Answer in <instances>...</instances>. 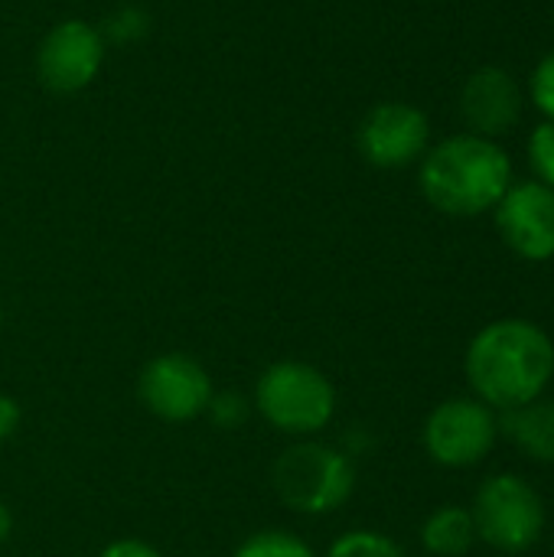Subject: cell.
Returning a JSON list of instances; mask_svg holds the SVG:
<instances>
[{
  "label": "cell",
  "instance_id": "cell-13",
  "mask_svg": "<svg viewBox=\"0 0 554 557\" xmlns=\"http://www.w3.org/2000/svg\"><path fill=\"white\" fill-rule=\"evenodd\" d=\"M477 542V525L470 509L444 506L431 512L421 525V545L434 557H464Z\"/></svg>",
  "mask_w": 554,
  "mask_h": 557
},
{
  "label": "cell",
  "instance_id": "cell-17",
  "mask_svg": "<svg viewBox=\"0 0 554 557\" xmlns=\"http://www.w3.org/2000/svg\"><path fill=\"white\" fill-rule=\"evenodd\" d=\"M529 166L539 183L554 189V121H542L529 134Z\"/></svg>",
  "mask_w": 554,
  "mask_h": 557
},
{
  "label": "cell",
  "instance_id": "cell-14",
  "mask_svg": "<svg viewBox=\"0 0 554 557\" xmlns=\"http://www.w3.org/2000/svg\"><path fill=\"white\" fill-rule=\"evenodd\" d=\"M232 557H317V552L287 529H261L251 532Z\"/></svg>",
  "mask_w": 554,
  "mask_h": 557
},
{
  "label": "cell",
  "instance_id": "cell-20",
  "mask_svg": "<svg viewBox=\"0 0 554 557\" xmlns=\"http://www.w3.org/2000/svg\"><path fill=\"white\" fill-rule=\"evenodd\" d=\"M98 557H163L150 542H140V539H118L111 545H104Z\"/></svg>",
  "mask_w": 554,
  "mask_h": 557
},
{
  "label": "cell",
  "instance_id": "cell-18",
  "mask_svg": "<svg viewBox=\"0 0 554 557\" xmlns=\"http://www.w3.org/2000/svg\"><path fill=\"white\" fill-rule=\"evenodd\" d=\"M209 421L222 431H235L248 421L251 414V398L238 395V392H216L209 408H206Z\"/></svg>",
  "mask_w": 554,
  "mask_h": 557
},
{
  "label": "cell",
  "instance_id": "cell-19",
  "mask_svg": "<svg viewBox=\"0 0 554 557\" xmlns=\"http://www.w3.org/2000/svg\"><path fill=\"white\" fill-rule=\"evenodd\" d=\"M529 95H532L535 108H539L549 121H554V52H549V55L532 69Z\"/></svg>",
  "mask_w": 554,
  "mask_h": 557
},
{
  "label": "cell",
  "instance_id": "cell-3",
  "mask_svg": "<svg viewBox=\"0 0 554 557\" xmlns=\"http://www.w3.org/2000/svg\"><path fill=\"white\" fill-rule=\"evenodd\" d=\"M271 486L274 496L297 516H333L356 493V463L343 447L304 437L278 454Z\"/></svg>",
  "mask_w": 554,
  "mask_h": 557
},
{
  "label": "cell",
  "instance_id": "cell-6",
  "mask_svg": "<svg viewBox=\"0 0 554 557\" xmlns=\"http://www.w3.org/2000/svg\"><path fill=\"white\" fill-rule=\"evenodd\" d=\"M216 395L212 375L206 366L186 352H163L153 356L137 375V398L140 405L167 424H186L206 414Z\"/></svg>",
  "mask_w": 554,
  "mask_h": 557
},
{
  "label": "cell",
  "instance_id": "cell-16",
  "mask_svg": "<svg viewBox=\"0 0 554 557\" xmlns=\"http://www.w3.org/2000/svg\"><path fill=\"white\" fill-rule=\"evenodd\" d=\"M147 33H150V13L144 7H134V3H124V7L111 10L104 16V26H101L104 42H114V46L140 42Z\"/></svg>",
  "mask_w": 554,
  "mask_h": 557
},
{
  "label": "cell",
  "instance_id": "cell-1",
  "mask_svg": "<svg viewBox=\"0 0 554 557\" xmlns=\"http://www.w3.org/2000/svg\"><path fill=\"white\" fill-rule=\"evenodd\" d=\"M464 369L477 401L493 411H513L549 388L554 346L549 333L529 320H496L473 336Z\"/></svg>",
  "mask_w": 554,
  "mask_h": 557
},
{
  "label": "cell",
  "instance_id": "cell-15",
  "mask_svg": "<svg viewBox=\"0 0 554 557\" xmlns=\"http://www.w3.org/2000/svg\"><path fill=\"white\" fill-rule=\"evenodd\" d=\"M327 557H408V555H405V548H402L395 539H389V535H382V532H372V529H353V532L340 535V539L330 545Z\"/></svg>",
  "mask_w": 554,
  "mask_h": 557
},
{
  "label": "cell",
  "instance_id": "cell-12",
  "mask_svg": "<svg viewBox=\"0 0 554 557\" xmlns=\"http://www.w3.org/2000/svg\"><path fill=\"white\" fill-rule=\"evenodd\" d=\"M500 434H506L526 457L554 463V401L535 398L522 408L503 411Z\"/></svg>",
  "mask_w": 554,
  "mask_h": 557
},
{
  "label": "cell",
  "instance_id": "cell-4",
  "mask_svg": "<svg viewBox=\"0 0 554 557\" xmlns=\"http://www.w3.org/2000/svg\"><path fill=\"white\" fill-rule=\"evenodd\" d=\"M251 408L278 434L304 441L330 428L336 414V388L323 369L300 359H281L258 375Z\"/></svg>",
  "mask_w": 554,
  "mask_h": 557
},
{
  "label": "cell",
  "instance_id": "cell-23",
  "mask_svg": "<svg viewBox=\"0 0 554 557\" xmlns=\"http://www.w3.org/2000/svg\"><path fill=\"white\" fill-rule=\"evenodd\" d=\"M0 326H3V304H0Z\"/></svg>",
  "mask_w": 554,
  "mask_h": 557
},
{
  "label": "cell",
  "instance_id": "cell-21",
  "mask_svg": "<svg viewBox=\"0 0 554 557\" xmlns=\"http://www.w3.org/2000/svg\"><path fill=\"white\" fill-rule=\"evenodd\" d=\"M20 424H23V408H20V401H16L13 395H3V392H0V444L10 441V437L20 431Z\"/></svg>",
  "mask_w": 554,
  "mask_h": 557
},
{
  "label": "cell",
  "instance_id": "cell-22",
  "mask_svg": "<svg viewBox=\"0 0 554 557\" xmlns=\"http://www.w3.org/2000/svg\"><path fill=\"white\" fill-rule=\"evenodd\" d=\"M10 535H13V516H10V509L0 503V548L10 542Z\"/></svg>",
  "mask_w": 554,
  "mask_h": 557
},
{
  "label": "cell",
  "instance_id": "cell-8",
  "mask_svg": "<svg viewBox=\"0 0 554 557\" xmlns=\"http://www.w3.org/2000/svg\"><path fill=\"white\" fill-rule=\"evenodd\" d=\"M108 42L98 26L85 20L56 23L36 49V75L56 95H75L88 88L104 65Z\"/></svg>",
  "mask_w": 554,
  "mask_h": 557
},
{
  "label": "cell",
  "instance_id": "cell-11",
  "mask_svg": "<svg viewBox=\"0 0 554 557\" xmlns=\"http://www.w3.org/2000/svg\"><path fill=\"white\" fill-rule=\"evenodd\" d=\"M460 114L470 134L500 137L522 117V88L503 65H480L460 88Z\"/></svg>",
  "mask_w": 554,
  "mask_h": 557
},
{
  "label": "cell",
  "instance_id": "cell-7",
  "mask_svg": "<svg viewBox=\"0 0 554 557\" xmlns=\"http://www.w3.org/2000/svg\"><path fill=\"white\" fill-rule=\"evenodd\" d=\"M500 437V418L477 398L441 401L424 421V450L434 463L464 470L487 460Z\"/></svg>",
  "mask_w": 554,
  "mask_h": 557
},
{
  "label": "cell",
  "instance_id": "cell-9",
  "mask_svg": "<svg viewBox=\"0 0 554 557\" xmlns=\"http://www.w3.org/2000/svg\"><path fill=\"white\" fill-rule=\"evenodd\" d=\"M356 144L372 166L402 170L428 153L431 124L428 114L408 101H382L362 117Z\"/></svg>",
  "mask_w": 554,
  "mask_h": 557
},
{
  "label": "cell",
  "instance_id": "cell-5",
  "mask_svg": "<svg viewBox=\"0 0 554 557\" xmlns=\"http://www.w3.org/2000/svg\"><path fill=\"white\" fill-rule=\"evenodd\" d=\"M477 539L503 555L529 552L545 532V503L532 483L513 473H500L477 490L473 499Z\"/></svg>",
  "mask_w": 554,
  "mask_h": 557
},
{
  "label": "cell",
  "instance_id": "cell-2",
  "mask_svg": "<svg viewBox=\"0 0 554 557\" xmlns=\"http://www.w3.org/2000/svg\"><path fill=\"white\" fill-rule=\"evenodd\" d=\"M418 183L438 212L470 219L496 209V202L506 196L513 186V160L490 137L454 134L428 147Z\"/></svg>",
  "mask_w": 554,
  "mask_h": 557
},
{
  "label": "cell",
  "instance_id": "cell-10",
  "mask_svg": "<svg viewBox=\"0 0 554 557\" xmlns=\"http://www.w3.org/2000/svg\"><path fill=\"white\" fill-rule=\"evenodd\" d=\"M496 228L503 242L526 261L554 258V189L526 180L513 183L496 202Z\"/></svg>",
  "mask_w": 554,
  "mask_h": 557
}]
</instances>
